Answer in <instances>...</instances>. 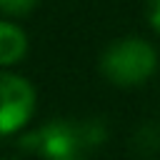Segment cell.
I'll use <instances>...</instances> for the list:
<instances>
[{"mask_svg": "<svg viewBox=\"0 0 160 160\" xmlns=\"http://www.w3.org/2000/svg\"><path fill=\"white\" fill-rule=\"evenodd\" d=\"M18 145L25 152L40 155L45 160H65V158H75L82 145H80V132H78V122L72 120H50L45 125H40L32 132H25Z\"/></svg>", "mask_w": 160, "mask_h": 160, "instance_id": "7a4b0ae2", "label": "cell"}, {"mask_svg": "<svg viewBox=\"0 0 160 160\" xmlns=\"http://www.w3.org/2000/svg\"><path fill=\"white\" fill-rule=\"evenodd\" d=\"M5 160H15V158H5Z\"/></svg>", "mask_w": 160, "mask_h": 160, "instance_id": "30bf717a", "label": "cell"}, {"mask_svg": "<svg viewBox=\"0 0 160 160\" xmlns=\"http://www.w3.org/2000/svg\"><path fill=\"white\" fill-rule=\"evenodd\" d=\"M28 52V35L12 22L0 20V68L15 65Z\"/></svg>", "mask_w": 160, "mask_h": 160, "instance_id": "277c9868", "label": "cell"}, {"mask_svg": "<svg viewBox=\"0 0 160 160\" xmlns=\"http://www.w3.org/2000/svg\"><path fill=\"white\" fill-rule=\"evenodd\" d=\"M38 5V0H0V10L10 15H25Z\"/></svg>", "mask_w": 160, "mask_h": 160, "instance_id": "52a82bcc", "label": "cell"}, {"mask_svg": "<svg viewBox=\"0 0 160 160\" xmlns=\"http://www.w3.org/2000/svg\"><path fill=\"white\" fill-rule=\"evenodd\" d=\"M78 132H80V145L82 150H92L105 145L108 140V125L102 118H85L78 122Z\"/></svg>", "mask_w": 160, "mask_h": 160, "instance_id": "5b68a950", "label": "cell"}, {"mask_svg": "<svg viewBox=\"0 0 160 160\" xmlns=\"http://www.w3.org/2000/svg\"><path fill=\"white\" fill-rule=\"evenodd\" d=\"M35 112V88L12 72H0V135L18 132Z\"/></svg>", "mask_w": 160, "mask_h": 160, "instance_id": "3957f363", "label": "cell"}, {"mask_svg": "<svg viewBox=\"0 0 160 160\" xmlns=\"http://www.w3.org/2000/svg\"><path fill=\"white\" fill-rule=\"evenodd\" d=\"M65 160H80V158H78V155H75V158H65Z\"/></svg>", "mask_w": 160, "mask_h": 160, "instance_id": "9c48e42d", "label": "cell"}, {"mask_svg": "<svg viewBox=\"0 0 160 160\" xmlns=\"http://www.w3.org/2000/svg\"><path fill=\"white\" fill-rule=\"evenodd\" d=\"M100 70L112 85H142L158 70V52L142 38H122L102 52Z\"/></svg>", "mask_w": 160, "mask_h": 160, "instance_id": "6da1fadb", "label": "cell"}, {"mask_svg": "<svg viewBox=\"0 0 160 160\" xmlns=\"http://www.w3.org/2000/svg\"><path fill=\"white\" fill-rule=\"evenodd\" d=\"M132 145H135L138 152L152 155L155 150H160V128L152 125V122L140 125V128L135 130V135H132Z\"/></svg>", "mask_w": 160, "mask_h": 160, "instance_id": "8992f818", "label": "cell"}, {"mask_svg": "<svg viewBox=\"0 0 160 160\" xmlns=\"http://www.w3.org/2000/svg\"><path fill=\"white\" fill-rule=\"evenodd\" d=\"M148 20L155 32H160V0H148Z\"/></svg>", "mask_w": 160, "mask_h": 160, "instance_id": "ba28073f", "label": "cell"}]
</instances>
